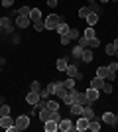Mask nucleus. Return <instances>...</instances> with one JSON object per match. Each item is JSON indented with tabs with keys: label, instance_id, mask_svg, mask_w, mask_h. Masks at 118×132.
Masks as SVG:
<instances>
[{
	"label": "nucleus",
	"instance_id": "nucleus-1",
	"mask_svg": "<svg viewBox=\"0 0 118 132\" xmlns=\"http://www.w3.org/2000/svg\"><path fill=\"white\" fill-rule=\"evenodd\" d=\"M61 22H65V18L59 16V14H49L45 18V30H55Z\"/></svg>",
	"mask_w": 118,
	"mask_h": 132
},
{
	"label": "nucleus",
	"instance_id": "nucleus-2",
	"mask_svg": "<svg viewBox=\"0 0 118 132\" xmlns=\"http://www.w3.org/2000/svg\"><path fill=\"white\" fill-rule=\"evenodd\" d=\"M0 126L4 128V130H8V132H16V130H18L16 122L12 120V116H10V114H6V116H0Z\"/></svg>",
	"mask_w": 118,
	"mask_h": 132
},
{
	"label": "nucleus",
	"instance_id": "nucleus-3",
	"mask_svg": "<svg viewBox=\"0 0 118 132\" xmlns=\"http://www.w3.org/2000/svg\"><path fill=\"white\" fill-rule=\"evenodd\" d=\"M89 118H85L83 114L77 118V122H75V130H79V132H85V130H89Z\"/></svg>",
	"mask_w": 118,
	"mask_h": 132
},
{
	"label": "nucleus",
	"instance_id": "nucleus-4",
	"mask_svg": "<svg viewBox=\"0 0 118 132\" xmlns=\"http://www.w3.org/2000/svg\"><path fill=\"white\" fill-rule=\"evenodd\" d=\"M16 126H18V130H26V128L30 126V116H26V114H20L16 118Z\"/></svg>",
	"mask_w": 118,
	"mask_h": 132
},
{
	"label": "nucleus",
	"instance_id": "nucleus-5",
	"mask_svg": "<svg viewBox=\"0 0 118 132\" xmlns=\"http://www.w3.org/2000/svg\"><path fill=\"white\" fill-rule=\"evenodd\" d=\"M59 130L61 132H71V130H75V124L69 118H61L59 120Z\"/></svg>",
	"mask_w": 118,
	"mask_h": 132
},
{
	"label": "nucleus",
	"instance_id": "nucleus-6",
	"mask_svg": "<svg viewBox=\"0 0 118 132\" xmlns=\"http://www.w3.org/2000/svg\"><path fill=\"white\" fill-rule=\"evenodd\" d=\"M75 97H77V89H69V91H67V93H65V97H63V103H65V105H73V103H75Z\"/></svg>",
	"mask_w": 118,
	"mask_h": 132
},
{
	"label": "nucleus",
	"instance_id": "nucleus-7",
	"mask_svg": "<svg viewBox=\"0 0 118 132\" xmlns=\"http://www.w3.org/2000/svg\"><path fill=\"white\" fill-rule=\"evenodd\" d=\"M26 101H28V105L35 106L39 101H41V97H39V93H35V91H30V93L26 95Z\"/></svg>",
	"mask_w": 118,
	"mask_h": 132
},
{
	"label": "nucleus",
	"instance_id": "nucleus-8",
	"mask_svg": "<svg viewBox=\"0 0 118 132\" xmlns=\"http://www.w3.org/2000/svg\"><path fill=\"white\" fill-rule=\"evenodd\" d=\"M0 32H12V20L8 16L0 18Z\"/></svg>",
	"mask_w": 118,
	"mask_h": 132
},
{
	"label": "nucleus",
	"instance_id": "nucleus-9",
	"mask_svg": "<svg viewBox=\"0 0 118 132\" xmlns=\"http://www.w3.org/2000/svg\"><path fill=\"white\" fill-rule=\"evenodd\" d=\"M43 130L45 132H57V130H59V122H55V120H45L43 122Z\"/></svg>",
	"mask_w": 118,
	"mask_h": 132
},
{
	"label": "nucleus",
	"instance_id": "nucleus-10",
	"mask_svg": "<svg viewBox=\"0 0 118 132\" xmlns=\"http://www.w3.org/2000/svg\"><path fill=\"white\" fill-rule=\"evenodd\" d=\"M30 24H32L30 16H18L16 18V26L18 28H30Z\"/></svg>",
	"mask_w": 118,
	"mask_h": 132
},
{
	"label": "nucleus",
	"instance_id": "nucleus-11",
	"mask_svg": "<svg viewBox=\"0 0 118 132\" xmlns=\"http://www.w3.org/2000/svg\"><path fill=\"white\" fill-rule=\"evenodd\" d=\"M85 95H87V99H89L90 103H95V101L98 99V95H101V91H96V89L89 87V89H87V93H85Z\"/></svg>",
	"mask_w": 118,
	"mask_h": 132
},
{
	"label": "nucleus",
	"instance_id": "nucleus-12",
	"mask_svg": "<svg viewBox=\"0 0 118 132\" xmlns=\"http://www.w3.org/2000/svg\"><path fill=\"white\" fill-rule=\"evenodd\" d=\"M65 93H67V89H65V85H63V81L55 83V93H53V95H57L59 99H63V97H65Z\"/></svg>",
	"mask_w": 118,
	"mask_h": 132
},
{
	"label": "nucleus",
	"instance_id": "nucleus-13",
	"mask_svg": "<svg viewBox=\"0 0 118 132\" xmlns=\"http://www.w3.org/2000/svg\"><path fill=\"white\" fill-rule=\"evenodd\" d=\"M75 103H79L81 106H87V105H90V101L87 99V95H85V93H79V91H77V97H75Z\"/></svg>",
	"mask_w": 118,
	"mask_h": 132
},
{
	"label": "nucleus",
	"instance_id": "nucleus-14",
	"mask_svg": "<svg viewBox=\"0 0 118 132\" xmlns=\"http://www.w3.org/2000/svg\"><path fill=\"white\" fill-rule=\"evenodd\" d=\"M69 112L73 116H81L83 114V106L79 105V103H73V105H69Z\"/></svg>",
	"mask_w": 118,
	"mask_h": 132
},
{
	"label": "nucleus",
	"instance_id": "nucleus-15",
	"mask_svg": "<svg viewBox=\"0 0 118 132\" xmlns=\"http://www.w3.org/2000/svg\"><path fill=\"white\" fill-rule=\"evenodd\" d=\"M114 116H116V114H112L110 110H104V114H102V122H106L108 126H114Z\"/></svg>",
	"mask_w": 118,
	"mask_h": 132
},
{
	"label": "nucleus",
	"instance_id": "nucleus-16",
	"mask_svg": "<svg viewBox=\"0 0 118 132\" xmlns=\"http://www.w3.org/2000/svg\"><path fill=\"white\" fill-rule=\"evenodd\" d=\"M90 87L96 89V91H102V87H104V79H102V77H95L93 81H90Z\"/></svg>",
	"mask_w": 118,
	"mask_h": 132
},
{
	"label": "nucleus",
	"instance_id": "nucleus-17",
	"mask_svg": "<svg viewBox=\"0 0 118 132\" xmlns=\"http://www.w3.org/2000/svg\"><path fill=\"white\" fill-rule=\"evenodd\" d=\"M83 116H85V118H89V120H95V118H96V114H95V110L90 109V105L83 106Z\"/></svg>",
	"mask_w": 118,
	"mask_h": 132
},
{
	"label": "nucleus",
	"instance_id": "nucleus-18",
	"mask_svg": "<svg viewBox=\"0 0 118 132\" xmlns=\"http://www.w3.org/2000/svg\"><path fill=\"white\" fill-rule=\"evenodd\" d=\"M41 10H39V8H32V10H30V20H32V22H38V20H41Z\"/></svg>",
	"mask_w": 118,
	"mask_h": 132
},
{
	"label": "nucleus",
	"instance_id": "nucleus-19",
	"mask_svg": "<svg viewBox=\"0 0 118 132\" xmlns=\"http://www.w3.org/2000/svg\"><path fill=\"white\" fill-rule=\"evenodd\" d=\"M38 116H39V120H41V122H45V120H49L51 110L49 109H41V110H38Z\"/></svg>",
	"mask_w": 118,
	"mask_h": 132
},
{
	"label": "nucleus",
	"instance_id": "nucleus-20",
	"mask_svg": "<svg viewBox=\"0 0 118 132\" xmlns=\"http://www.w3.org/2000/svg\"><path fill=\"white\" fill-rule=\"evenodd\" d=\"M69 30H71V28H69L67 22H61L59 26L55 28V32H59V36H65V34H69Z\"/></svg>",
	"mask_w": 118,
	"mask_h": 132
},
{
	"label": "nucleus",
	"instance_id": "nucleus-21",
	"mask_svg": "<svg viewBox=\"0 0 118 132\" xmlns=\"http://www.w3.org/2000/svg\"><path fill=\"white\" fill-rule=\"evenodd\" d=\"M93 57H95V55H93V50H83L81 59H83L85 63H90V61H93Z\"/></svg>",
	"mask_w": 118,
	"mask_h": 132
},
{
	"label": "nucleus",
	"instance_id": "nucleus-22",
	"mask_svg": "<svg viewBox=\"0 0 118 132\" xmlns=\"http://www.w3.org/2000/svg\"><path fill=\"white\" fill-rule=\"evenodd\" d=\"M85 20H87V24H89V26H95L96 22H98V14H95V12H90L89 16L85 18Z\"/></svg>",
	"mask_w": 118,
	"mask_h": 132
},
{
	"label": "nucleus",
	"instance_id": "nucleus-23",
	"mask_svg": "<svg viewBox=\"0 0 118 132\" xmlns=\"http://www.w3.org/2000/svg\"><path fill=\"white\" fill-rule=\"evenodd\" d=\"M83 36H85L87 39H93V38H96V32H95V28H93V26H89V28H87V30L83 32Z\"/></svg>",
	"mask_w": 118,
	"mask_h": 132
},
{
	"label": "nucleus",
	"instance_id": "nucleus-24",
	"mask_svg": "<svg viewBox=\"0 0 118 132\" xmlns=\"http://www.w3.org/2000/svg\"><path fill=\"white\" fill-rule=\"evenodd\" d=\"M69 75V77H75V75H77L79 73V69H77V65H75V63H69L67 65V71H65Z\"/></svg>",
	"mask_w": 118,
	"mask_h": 132
},
{
	"label": "nucleus",
	"instance_id": "nucleus-25",
	"mask_svg": "<svg viewBox=\"0 0 118 132\" xmlns=\"http://www.w3.org/2000/svg\"><path fill=\"white\" fill-rule=\"evenodd\" d=\"M67 59L65 57H61V59H57V71H67Z\"/></svg>",
	"mask_w": 118,
	"mask_h": 132
},
{
	"label": "nucleus",
	"instance_id": "nucleus-26",
	"mask_svg": "<svg viewBox=\"0 0 118 132\" xmlns=\"http://www.w3.org/2000/svg\"><path fill=\"white\" fill-rule=\"evenodd\" d=\"M34 30H35V32H43V30H45V20H43V18L38 20V22H34Z\"/></svg>",
	"mask_w": 118,
	"mask_h": 132
},
{
	"label": "nucleus",
	"instance_id": "nucleus-27",
	"mask_svg": "<svg viewBox=\"0 0 118 132\" xmlns=\"http://www.w3.org/2000/svg\"><path fill=\"white\" fill-rule=\"evenodd\" d=\"M112 91H114V87H112V83H110V81H104V87H102V93H104V95H112Z\"/></svg>",
	"mask_w": 118,
	"mask_h": 132
},
{
	"label": "nucleus",
	"instance_id": "nucleus-28",
	"mask_svg": "<svg viewBox=\"0 0 118 132\" xmlns=\"http://www.w3.org/2000/svg\"><path fill=\"white\" fill-rule=\"evenodd\" d=\"M89 128H90L93 132H98V130H101V122L95 118V120H90V122H89Z\"/></svg>",
	"mask_w": 118,
	"mask_h": 132
},
{
	"label": "nucleus",
	"instance_id": "nucleus-29",
	"mask_svg": "<svg viewBox=\"0 0 118 132\" xmlns=\"http://www.w3.org/2000/svg\"><path fill=\"white\" fill-rule=\"evenodd\" d=\"M106 73H108V67H98V69H96V77H102V79H106Z\"/></svg>",
	"mask_w": 118,
	"mask_h": 132
},
{
	"label": "nucleus",
	"instance_id": "nucleus-30",
	"mask_svg": "<svg viewBox=\"0 0 118 132\" xmlns=\"http://www.w3.org/2000/svg\"><path fill=\"white\" fill-rule=\"evenodd\" d=\"M63 85H65V89H75V77H69V79H65V81H63Z\"/></svg>",
	"mask_w": 118,
	"mask_h": 132
},
{
	"label": "nucleus",
	"instance_id": "nucleus-31",
	"mask_svg": "<svg viewBox=\"0 0 118 132\" xmlns=\"http://www.w3.org/2000/svg\"><path fill=\"white\" fill-rule=\"evenodd\" d=\"M10 112H12V109L6 105V103H4V105H0V116H6V114H10Z\"/></svg>",
	"mask_w": 118,
	"mask_h": 132
},
{
	"label": "nucleus",
	"instance_id": "nucleus-32",
	"mask_svg": "<svg viewBox=\"0 0 118 132\" xmlns=\"http://www.w3.org/2000/svg\"><path fill=\"white\" fill-rule=\"evenodd\" d=\"M89 14H90V8H89V6H83V8H79V16H81V18H87Z\"/></svg>",
	"mask_w": 118,
	"mask_h": 132
},
{
	"label": "nucleus",
	"instance_id": "nucleus-33",
	"mask_svg": "<svg viewBox=\"0 0 118 132\" xmlns=\"http://www.w3.org/2000/svg\"><path fill=\"white\" fill-rule=\"evenodd\" d=\"M104 51H106V55H116V47H114V44H106Z\"/></svg>",
	"mask_w": 118,
	"mask_h": 132
},
{
	"label": "nucleus",
	"instance_id": "nucleus-34",
	"mask_svg": "<svg viewBox=\"0 0 118 132\" xmlns=\"http://www.w3.org/2000/svg\"><path fill=\"white\" fill-rule=\"evenodd\" d=\"M98 45H101V39L93 38V39H89V47H87V50H93V47H98Z\"/></svg>",
	"mask_w": 118,
	"mask_h": 132
},
{
	"label": "nucleus",
	"instance_id": "nucleus-35",
	"mask_svg": "<svg viewBox=\"0 0 118 132\" xmlns=\"http://www.w3.org/2000/svg\"><path fill=\"white\" fill-rule=\"evenodd\" d=\"M69 38H71V42H75V39L81 38V32L79 30H69Z\"/></svg>",
	"mask_w": 118,
	"mask_h": 132
},
{
	"label": "nucleus",
	"instance_id": "nucleus-36",
	"mask_svg": "<svg viewBox=\"0 0 118 132\" xmlns=\"http://www.w3.org/2000/svg\"><path fill=\"white\" fill-rule=\"evenodd\" d=\"M30 10H32L30 6H22V8L18 10V16H30Z\"/></svg>",
	"mask_w": 118,
	"mask_h": 132
},
{
	"label": "nucleus",
	"instance_id": "nucleus-37",
	"mask_svg": "<svg viewBox=\"0 0 118 132\" xmlns=\"http://www.w3.org/2000/svg\"><path fill=\"white\" fill-rule=\"evenodd\" d=\"M79 45H81V47H83V50H87V47H89V39L85 38L83 34H81V38H79Z\"/></svg>",
	"mask_w": 118,
	"mask_h": 132
},
{
	"label": "nucleus",
	"instance_id": "nucleus-38",
	"mask_svg": "<svg viewBox=\"0 0 118 132\" xmlns=\"http://www.w3.org/2000/svg\"><path fill=\"white\" fill-rule=\"evenodd\" d=\"M47 109L49 110H59V103H57V101H47Z\"/></svg>",
	"mask_w": 118,
	"mask_h": 132
},
{
	"label": "nucleus",
	"instance_id": "nucleus-39",
	"mask_svg": "<svg viewBox=\"0 0 118 132\" xmlns=\"http://www.w3.org/2000/svg\"><path fill=\"white\" fill-rule=\"evenodd\" d=\"M49 120H55V122H59V120H61V114H59V110H51Z\"/></svg>",
	"mask_w": 118,
	"mask_h": 132
},
{
	"label": "nucleus",
	"instance_id": "nucleus-40",
	"mask_svg": "<svg viewBox=\"0 0 118 132\" xmlns=\"http://www.w3.org/2000/svg\"><path fill=\"white\" fill-rule=\"evenodd\" d=\"M89 8H90V12H95V14H98V16H101V6L96 4V2H90Z\"/></svg>",
	"mask_w": 118,
	"mask_h": 132
},
{
	"label": "nucleus",
	"instance_id": "nucleus-41",
	"mask_svg": "<svg viewBox=\"0 0 118 132\" xmlns=\"http://www.w3.org/2000/svg\"><path fill=\"white\" fill-rule=\"evenodd\" d=\"M30 91H35V93H41V85H39L38 81L32 83V87H30Z\"/></svg>",
	"mask_w": 118,
	"mask_h": 132
},
{
	"label": "nucleus",
	"instance_id": "nucleus-42",
	"mask_svg": "<svg viewBox=\"0 0 118 132\" xmlns=\"http://www.w3.org/2000/svg\"><path fill=\"white\" fill-rule=\"evenodd\" d=\"M59 39H61L63 45H69L71 44V38H69V34H65V36H59Z\"/></svg>",
	"mask_w": 118,
	"mask_h": 132
},
{
	"label": "nucleus",
	"instance_id": "nucleus-43",
	"mask_svg": "<svg viewBox=\"0 0 118 132\" xmlns=\"http://www.w3.org/2000/svg\"><path fill=\"white\" fill-rule=\"evenodd\" d=\"M73 55L75 57H81V55H83V47H81V45H75L73 47Z\"/></svg>",
	"mask_w": 118,
	"mask_h": 132
},
{
	"label": "nucleus",
	"instance_id": "nucleus-44",
	"mask_svg": "<svg viewBox=\"0 0 118 132\" xmlns=\"http://www.w3.org/2000/svg\"><path fill=\"white\" fill-rule=\"evenodd\" d=\"M106 79H108V81H114V79H116V71H110V69H108V73H106Z\"/></svg>",
	"mask_w": 118,
	"mask_h": 132
},
{
	"label": "nucleus",
	"instance_id": "nucleus-45",
	"mask_svg": "<svg viewBox=\"0 0 118 132\" xmlns=\"http://www.w3.org/2000/svg\"><path fill=\"white\" fill-rule=\"evenodd\" d=\"M39 97H41V99H45V101H47V99H49V97H51V95L47 93V89H41V93H39Z\"/></svg>",
	"mask_w": 118,
	"mask_h": 132
},
{
	"label": "nucleus",
	"instance_id": "nucleus-46",
	"mask_svg": "<svg viewBox=\"0 0 118 132\" xmlns=\"http://www.w3.org/2000/svg\"><path fill=\"white\" fill-rule=\"evenodd\" d=\"M45 89H47V93H49V95H53V93H55V83H49Z\"/></svg>",
	"mask_w": 118,
	"mask_h": 132
},
{
	"label": "nucleus",
	"instance_id": "nucleus-47",
	"mask_svg": "<svg viewBox=\"0 0 118 132\" xmlns=\"http://www.w3.org/2000/svg\"><path fill=\"white\" fill-rule=\"evenodd\" d=\"M12 4H14V0H2V6H4V8H10Z\"/></svg>",
	"mask_w": 118,
	"mask_h": 132
},
{
	"label": "nucleus",
	"instance_id": "nucleus-48",
	"mask_svg": "<svg viewBox=\"0 0 118 132\" xmlns=\"http://www.w3.org/2000/svg\"><path fill=\"white\" fill-rule=\"evenodd\" d=\"M108 69H110V71H118V63H108Z\"/></svg>",
	"mask_w": 118,
	"mask_h": 132
},
{
	"label": "nucleus",
	"instance_id": "nucleus-49",
	"mask_svg": "<svg viewBox=\"0 0 118 132\" xmlns=\"http://www.w3.org/2000/svg\"><path fill=\"white\" fill-rule=\"evenodd\" d=\"M47 6H51V8H55V6H57V0H47Z\"/></svg>",
	"mask_w": 118,
	"mask_h": 132
},
{
	"label": "nucleus",
	"instance_id": "nucleus-50",
	"mask_svg": "<svg viewBox=\"0 0 118 132\" xmlns=\"http://www.w3.org/2000/svg\"><path fill=\"white\" fill-rule=\"evenodd\" d=\"M75 81H83V73H81V71H79L77 75H75Z\"/></svg>",
	"mask_w": 118,
	"mask_h": 132
},
{
	"label": "nucleus",
	"instance_id": "nucleus-51",
	"mask_svg": "<svg viewBox=\"0 0 118 132\" xmlns=\"http://www.w3.org/2000/svg\"><path fill=\"white\" fill-rule=\"evenodd\" d=\"M112 44H114V47H116V51H118V38H116V39H114Z\"/></svg>",
	"mask_w": 118,
	"mask_h": 132
},
{
	"label": "nucleus",
	"instance_id": "nucleus-52",
	"mask_svg": "<svg viewBox=\"0 0 118 132\" xmlns=\"http://www.w3.org/2000/svg\"><path fill=\"white\" fill-rule=\"evenodd\" d=\"M114 126H118V114L114 116Z\"/></svg>",
	"mask_w": 118,
	"mask_h": 132
},
{
	"label": "nucleus",
	"instance_id": "nucleus-53",
	"mask_svg": "<svg viewBox=\"0 0 118 132\" xmlns=\"http://www.w3.org/2000/svg\"><path fill=\"white\" fill-rule=\"evenodd\" d=\"M0 105H4V97H0Z\"/></svg>",
	"mask_w": 118,
	"mask_h": 132
},
{
	"label": "nucleus",
	"instance_id": "nucleus-54",
	"mask_svg": "<svg viewBox=\"0 0 118 132\" xmlns=\"http://www.w3.org/2000/svg\"><path fill=\"white\" fill-rule=\"evenodd\" d=\"M101 2H102V4H106V2H110V0H101Z\"/></svg>",
	"mask_w": 118,
	"mask_h": 132
}]
</instances>
